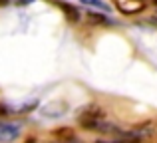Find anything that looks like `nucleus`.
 Masks as SVG:
<instances>
[{"instance_id":"nucleus-1","label":"nucleus","mask_w":157,"mask_h":143,"mask_svg":"<svg viewBox=\"0 0 157 143\" xmlns=\"http://www.w3.org/2000/svg\"><path fill=\"white\" fill-rule=\"evenodd\" d=\"M20 137V125L16 123H0V141L10 143Z\"/></svg>"},{"instance_id":"nucleus-2","label":"nucleus","mask_w":157,"mask_h":143,"mask_svg":"<svg viewBox=\"0 0 157 143\" xmlns=\"http://www.w3.org/2000/svg\"><path fill=\"white\" fill-rule=\"evenodd\" d=\"M117 8L123 14H135V12L143 10V2H139V0H117Z\"/></svg>"},{"instance_id":"nucleus-3","label":"nucleus","mask_w":157,"mask_h":143,"mask_svg":"<svg viewBox=\"0 0 157 143\" xmlns=\"http://www.w3.org/2000/svg\"><path fill=\"white\" fill-rule=\"evenodd\" d=\"M42 113L44 117H48V119H56V117H62L66 113V105L64 103H52V105H44L42 107Z\"/></svg>"},{"instance_id":"nucleus-4","label":"nucleus","mask_w":157,"mask_h":143,"mask_svg":"<svg viewBox=\"0 0 157 143\" xmlns=\"http://www.w3.org/2000/svg\"><path fill=\"white\" fill-rule=\"evenodd\" d=\"M56 4L62 8V10H64V14L68 16L70 20H76V22H78V20L82 18V16H80V10H78L76 6H72V4H68V2H60V0H56Z\"/></svg>"},{"instance_id":"nucleus-5","label":"nucleus","mask_w":157,"mask_h":143,"mask_svg":"<svg viewBox=\"0 0 157 143\" xmlns=\"http://www.w3.org/2000/svg\"><path fill=\"white\" fill-rule=\"evenodd\" d=\"M88 20H90V22H94V24H104V26H107V24L113 26V24H115V20L107 18V16H104V14H98V12H90Z\"/></svg>"},{"instance_id":"nucleus-6","label":"nucleus","mask_w":157,"mask_h":143,"mask_svg":"<svg viewBox=\"0 0 157 143\" xmlns=\"http://www.w3.org/2000/svg\"><path fill=\"white\" fill-rule=\"evenodd\" d=\"M82 4H86V6H94V8H100V10H105V12H109L111 8H109V4L104 2V0H80Z\"/></svg>"},{"instance_id":"nucleus-7","label":"nucleus","mask_w":157,"mask_h":143,"mask_svg":"<svg viewBox=\"0 0 157 143\" xmlns=\"http://www.w3.org/2000/svg\"><path fill=\"white\" fill-rule=\"evenodd\" d=\"M36 105H38V101H30V103H24V105H22V107H20L16 113H26V111H30V109H34Z\"/></svg>"},{"instance_id":"nucleus-8","label":"nucleus","mask_w":157,"mask_h":143,"mask_svg":"<svg viewBox=\"0 0 157 143\" xmlns=\"http://www.w3.org/2000/svg\"><path fill=\"white\" fill-rule=\"evenodd\" d=\"M98 143H141L137 139H123V137H117V139H111V141H98Z\"/></svg>"},{"instance_id":"nucleus-9","label":"nucleus","mask_w":157,"mask_h":143,"mask_svg":"<svg viewBox=\"0 0 157 143\" xmlns=\"http://www.w3.org/2000/svg\"><path fill=\"white\" fill-rule=\"evenodd\" d=\"M14 4H18V6H28V4H32L34 0H12Z\"/></svg>"},{"instance_id":"nucleus-10","label":"nucleus","mask_w":157,"mask_h":143,"mask_svg":"<svg viewBox=\"0 0 157 143\" xmlns=\"http://www.w3.org/2000/svg\"><path fill=\"white\" fill-rule=\"evenodd\" d=\"M10 111H12L10 107H6V105H2V103H0V117H2V115H8Z\"/></svg>"},{"instance_id":"nucleus-11","label":"nucleus","mask_w":157,"mask_h":143,"mask_svg":"<svg viewBox=\"0 0 157 143\" xmlns=\"http://www.w3.org/2000/svg\"><path fill=\"white\" fill-rule=\"evenodd\" d=\"M10 4V0H0V6H8Z\"/></svg>"},{"instance_id":"nucleus-12","label":"nucleus","mask_w":157,"mask_h":143,"mask_svg":"<svg viewBox=\"0 0 157 143\" xmlns=\"http://www.w3.org/2000/svg\"><path fill=\"white\" fill-rule=\"evenodd\" d=\"M153 4H155V6H157V0H153Z\"/></svg>"}]
</instances>
